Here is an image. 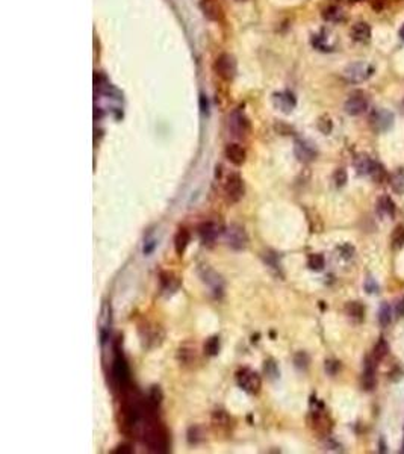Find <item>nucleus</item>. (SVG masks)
I'll list each match as a JSON object with an SVG mask.
<instances>
[{"mask_svg":"<svg viewBox=\"0 0 404 454\" xmlns=\"http://www.w3.org/2000/svg\"><path fill=\"white\" fill-rule=\"evenodd\" d=\"M212 422L218 429H229L230 427V418L224 410H215L212 415Z\"/></svg>","mask_w":404,"mask_h":454,"instance_id":"nucleus-24","label":"nucleus"},{"mask_svg":"<svg viewBox=\"0 0 404 454\" xmlns=\"http://www.w3.org/2000/svg\"><path fill=\"white\" fill-rule=\"evenodd\" d=\"M264 259H265V264L267 265H270L273 270H280V262H279V258H277V254L276 253H273V251H268V253H265V256H264Z\"/></svg>","mask_w":404,"mask_h":454,"instance_id":"nucleus-34","label":"nucleus"},{"mask_svg":"<svg viewBox=\"0 0 404 454\" xmlns=\"http://www.w3.org/2000/svg\"><path fill=\"white\" fill-rule=\"evenodd\" d=\"M391 241H392V245L394 248H401L404 245V226L400 224L394 229L392 232V236H391Z\"/></svg>","mask_w":404,"mask_h":454,"instance_id":"nucleus-30","label":"nucleus"},{"mask_svg":"<svg viewBox=\"0 0 404 454\" xmlns=\"http://www.w3.org/2000/svg\"><path fill=\"white\" fill-rule=\"evenodd\" d=\"M200 441H201V430H200V427H197V425L191 427V429L188 430V442H189L191 445H195V444H198Z\"/></svg>","mask_w":404,"mask_h":454,"instance_id":"nucleus-33","label":"nucleus"},{"mask_svg":"<svg viewBox=\"0 0 404 454\" xmlns=\"http://www.w3.org/2000/svg\"><path fill=\"white\" fill-rule=\"evenodd\" d=\"M391 186L397 194L404 192V168H398L391 176Z\"/></svg>","mask_w":404,"mask_h":454,"instance_id":"nucleus-25","label":"nucleus"},{"mask_svg":"<svg viewBox=\"0 0 404 454\" xmlns=\"http://www.w3.org/2000/svg\"><path fill=\"white\" fill-rule=\"evenodd\" d=\"M127 448H130V447L129 445H120L114 453H132V450H127Z\"/></svg>","mask_w":404,"mask_h":454,"instance_id":"nucleus-45","label":"nucleus"},{"mask_svg":"<svg viewBox=\"0 0 404 454\" xmlns=\"http://www.w3.org/2000/svg\"><path fill=\"white\" fill-rule=\"evenodd\" d=\"M195 359V348H186V347H182L179 350V360L180 363L186 365V363H192Z\"/></svg>","mask_w":404,"mask_h":454,"instance_id":"nucleus-29","label":"nucleus"},{"mask_svg":"<svg viewBox=\"0 0 404 454\" xmlns=\"http://www.w3.org/2000/svg\"><path fill=\"white\" fill-rule=\"evenodd\" d=\"M379 323L382 327H388L392 323V309L386 301L382 303V306L379 309Z\"/></svg>","mask_w":404,"mask_h":454,"instance_id":"nucleus-23","label":"nucleus"},{"mask_svg":"<svg viewBox=\"0 0 404 454\" xmlns=\"http://www.w3.org/2000/svg\"><path fill=\"white\" fill-rule=\"evenodd\" d=\"M112 317H111V306L108 303L103 304L102 307V315H100V320H99V333H100V344L105 345V342L109 339L111 336V321Z\"/></svg>","mask_w":404,"mask_h":454,"instance_id":"nucleus-13","label":"nucleus"},{"mask_svg":"<svg viewBox=\"0 0 404 454\" xmlns=\"http://www.w3.org/2000/svg\"><path fill=\"white\" fill-rule=\"evenodd\" d=\"M365 291L366 292H369V294H374V292H377L379 291V285L376 283V280L374 279H366V282H365Z\"/></svg>","mask_w":404,"mask_h":454,"instance_id":"nucleus-41","label":"nucleus"},{"mask_svg":"<svg viewBox=\"0 0 404 454\" xmlns=\"http://www.w3.org/2000/svg\"><path fill=\"white\" fill-rule=\"evenodd\" d=\"M312 427L320 435H329L332 429V422L323 410L316 409L315 412H312Z\"/></svg>","mask_w":404,"mask_h":454,"instance_id":"nucleus-14","label":"nucleus"},{"mask_svg":"<svg viewBox=\"0 0 404 454\" xmlns=\"http://www.w3.org/2000/svg\"><path fill=\"white\" fill-rule=\"evenodd\" d=\"M161 283H162V288L167 291V289H176L177 288V283L174 280V277L168 273H162L161 274Z\"/></svg>","mask_w":404,"mask_h":454,"instance_id":"nucleus-36","label":"nucleus"},{"mask_svg":"<svg viewBox=\"0 0 404 454\" xmlns=\"http://www.w3.org/2000/svg\"><path fill=\"white\" fill-rule=\"evenodd\" d=\"M274 100L277 108L283 112H291L295 108V97L291 93H279L276 94Z\"/></svg>","mask_w":404,"mask_h":454,"instance_id":"nucleus-21","label":"nucleus"},{"mask_svg":"<svg viewBox=\"0 0 404 454\" xmlns=\"http://www.w3.org/2000/svg\"><path fill=\"white\" fill-rule=\"evenodd\" d=\"M395 314H397V317H398V318H403L404 317V297L398 300V303H397V307H395Z\"/></svg>","mask_w":404,"mask_h":454,"instance_id":"nucleus-42","label":"nucleus"},{"mask_svg":"<svg viewBox=\"0 0 404 454\" xmlns=\"http://www.w3.org/2000/svg\"><path fill=\"white\" fill-rule=\"evenodd\" d=\"M156 245H158L156 241H149V242H146V245H144V254H150V253L156 248Z\"/></svg>","mask_w":404,"mask_h":454,"instance_id":"nucleus-43","label":"nucleus"},{"mask_svg":"<svg viewBox=\"0 0 404 454\" xmlns=\"http://www.w3.org/2000/svg\"><path fill=\"white\" fill-rule=\"evenodd\" d=\"M245 150L239 144H229L226 147V158L233 165H242L245 162Z\"/></svg>","mask_w":404,"mask_h":454,"instance_id":"nucleus-19","label":"nucleus"},{"mask_svg":"<svg viewBox=\"0 0 404 454\" xmlns=\"http://www.w3.org/2000/svg\"><path fill=\"white\" fill-rule=\"evenodd\" d=\"M369 124L377 133L388 132L394 126V114L383 108L374 109L369 115Z\"/></svg>","mask_w":404,"mask_h":454,"instance_id":"nucleus-6","label":"nucleus"},{"mask_svg":"<svg viewBox=\"0 0 404 454\" xmlns=\"http://www.w3.org/2000/svg\"><path fill=\"white\" fill-rule=\"evenodd\" d=\"M191 241V235L186 229H179V232L174 236V250L179 256H182L186 250V247L189 245Z\"/></svg>","mask_w":404,"mask_h":454,"instance_id":"nucleus-20","label":"nucleus"},{"mask_svg":"<svg viewBox=\"0 0 404 454\" xmlns=\"http://www.w3.org/2000/svg\"><path fill=\"white\" fill-rule=\"evenodd\" d=\"M345 312L350 318H353L356 321H362L363 320V315H365V307L359 301H351V303L347 304Z\"/></svg>","mask_w":404,"mask_h":454,"instance_id":"nucleus-22","label":"nucleus"},{"mask_svg":"<svg viewBox=\"0 0 404 454\" xmlns=\"http://www.w3.org/2000/svg\"><path fill=\"white\" fill-rule=\"evenodd\" d=\"M200 106H201V112H208V100L205 99V96H201L200 99Z\"/></svg>","mask_w":404,"mask_h":454,"instance_id":"nucleus-44","label":"nucleus"},{"mask_svg":"<svg viewBox=\"0 0 404 454\" xmlns=\"http://www.w3.org/2000/svg\"><path fill=\"white\" fill-rule=\"evenodd\" d=\"M220 233V227L217 226L214 221H205L198 226V235H200V239L203 244L206 245H211L214 244V241L217 239Z\"/></svg>","mask_w":404,"mask_h":454,"instance_id":"nucleus-15","label":"nucleus"},{"mask_svg":"<svg viewBox=\"0 0 404 454\" xmlns=\"http://www.w3.org/2000/svg\"><path fill=\"white\" fill-rule=\"evenodd\" d=\"M239 2H242V0H239Z\"/></svg>","mask_w":404,"mask_h":454,"instance_id":"nucleus-48","label":"nucleus"},{"mask_svg":"<svg viewBox=\"0 0 404 454\" xmlns=\"http://www.w3.org/2000/svg\"><path fill=\"white\" fill-rule=\"evenodd\" d=\"M294 153H295L297 159H298L300 162H304V164H309V162H312V161L316 158V150L313 149L312 144H309V143L304 141V139H298V141H295Z\"/></svg>","mask_w":404,"mask_h":454,"instance_id":"nucleus-12","label":"nucleus"},{"mask_svg":"<svg viewBox=\"0 0 404 454\" xmlns=\"http://www.w3.org/2000/svg\"><path fill=\"white\" fill-rule=\"evenodd\" d=\"M248 129H250V124H248V120L244 114L241 111H235V112L230 114L229 117V132H230L233 136H245L248 133Z\"/></svg>","mask_w":404,"mask_h":454,"instance_id":"nucleus-11","label":"nucleus"},{"mask_svg":"<svg viewBox=\"0 0 404 454\" xmlns=\"http://www.w3.org/2000/svg\"><path fill=\"white\" fill-rule=\"evenodd\" d=\"M371 26L365 21H359L356 23L351 31H350V35H351V40L356 41V43H368L371 40Z\"/></svg>","mask_w":404,"mask_h":454,"instance_id":"nucleus-16","label":"nucleus"},{"mask_svg":"<svg viewBox=\"0 0 404 454\" xmlns=\"http://www.w3.org/2000/svg\"><path fill=\"white\" fill-rule=\"evenodd\" d=\"M376 368L377 360L374 356H366L363 363V374H362V388L365 391H372L376 388Z\"/></svg>","mask_w":404,"mask_h":454,"instance_id":"nucleus-9","label":"nucleus"},{"mask_svg":"<svg viewBox=\"0 0 404 454\" xmlns=\"http://www.w3.org/2000/svg\"><path fill=\"white\" fill-rule=\"evenodd\" d=\"M236 383L238 386L245 391L250 395H256L261 392L262 388V379L257 373L248 370V368H242L236 373Z\"/></svg>","mask_w":404,"mask_h":454,"instance_id":"nucleus-2","label":"nucleus"},{"mask_svg":"<svg viewBox=\"0 0 404 454\" xmlns=\"http://www.w3.org/2000/svg\"><path fill=\"white\" fill-rule=\"evenodd\" d=\"M374 73V67L368 62H353L342 71V77L348 83H362L368 80Z\"/></svg>","mask_w":404,"mask_h":454,"instance_id":"nucleus-3","label":"nucleus"},{"mask_svg":"<svg viewBox=\"0 0 404 454\" xmlns=\"http://www.w3.org/2000/svg\"><path fill=\"white\" fill-rule=\"evenodd\" d=\"M162 398H164V394H162L161 388H159V386H152V389H150V394H149V398H147V400H149V401H150L153 406L159 407V404H161Z\"/></svg>","mask_w":404,"mask_h":454,"instance_id":"nucleus-32","label":"nucleus"},{"mask_svg":"<svg viewBox=\"0 0 404 454\" xmlns=\"http://www.w3.org/2000/svg\"><path fill=\"white\" fill-rule=\"evenodd\" d=\"M224 192L229 198L230 203H236L242 198L244 195V182L241 179V176L238 173L229 174V177L226 179L224 183Z\"/></svg>","mask_w":404,"mask_h":454,"instance_id":"nucleus-8","label":"nucleus"},{"mask_svg":"<svg viewBox=\"0 0 404 454\" xmlns=\"http://www.w3.org/2000/svg\"><path fill=\"white\" fill-rule=\"evenodd\" d=\"M309 356L304 353V351H298L295 356H294V363L298 370H306L309 366Z\"/></svg>","mask_w":404,"mask_h":454,"instance_id":"nucleus-31","label":"nucleus"},{"mask_svg":"<svg viewBox=\"0 0 404 454\" xmlns=\"http://www.w3.org/2000/svg\"><path fill=\"white\" fill-rule=\"evenodd\" d=\"M341 370V362L338 360H326V373L329 376H336Z\"/></svg>","mask_w":404,"mask_h":454,"instance_id":"nucleus-38","label":"nucleus"},{"mask_svg":"<svg viewBox=\"0 0 404 454\" xmlns=\"http://www.w3.org/2000/svg\"><path fill=\"white\" fill-rule=\"evenodd\" d=\"M388 353H389V345H388V342L383 339V338H380V339L377 340L374 350H372V356H374V359H376L377 362H380V360H383V359L388 356Z\"/></svg>","mask_w":404,"mask_h":454,"instance_id":"nucleus-27","label":"nucleus"},{"mask_svg":"<svg viewBox=\"0 0 404 454\" xmlns=\"http://www.w3.org/2000/svg\"><path fill=\"white\" fill-rule=\"evenodd\" d=\"M111 374H112L114 386L120 389L121 394L130 389V370L123 354V350L120 348V340H116L114 344V359H112Z\"/></svg>","mask_w":404,"mask_h":454,"instance_id":"nucleus-1","label":"nucleus"},{"mask_svg":"<svg viewBox=\"0 0 404 454\" xmlns=\"http://www.w3.org/2000/svg\"><path fill=\"white\" fill-rule=\"evenodd\" d=\"M215 71L220 77H223L226 80L233 79V76L236 73V62H235L233 56L227 55V53L220 55L215 61Z\"/></svg>","mask_w":404,"mask_h":454,"instance_id":"nucleus-10","label":"nucleus"},{"mask_svg":"<svg viewBox=\"0 0 404 454\" xmlns=\"http://www.w3.org/2000/svg\"><path fill=\"white\" fill-rule=\"evenodd\" d=\"M368 108H369L368 97L362 91H354L353 94H350V97L347 99L345 105H344L345 112L351 117H359V115L365 114L368 111Z\"/></svg>","mask_w":404,"mask_h":454,"instance_id":"nucleus-5","label":"nucleus"},{"mask_svg":"<svg viewBox=\"0 0 404 454\" xmlns=\"http://www.w3.org/2000/svg\"><path fill=\"white\" fill-rule=\"evenodd\" d=\"M324 17L327 18V20H330V21H338V20H341L342 18V12H341V9H338V8H329V9H326V12H324Z\"/></svg>","mask_w":404,"mask_h":454,"instance_id":"nucleus-37","label":"nucleus"},{"mask_svg":"<svg viewBox=\"0 0 404 454\" xmlns=\"http://www.w3.org/2000/svg\"><path fill=\"white\" fill-rule=\"evenodd\" d=\"M400 111H401V114L404 115V99L400 102Z\"/></svg>","mask_w":404,"mask_h":454,"instance_id":"nucleus-46","label":"nucleus"},{"mask_svg":"<svg viewBox=\"0 0 404 454\" xmlns=\"http://www.w3.org/2000/svg\"><path fill=\"white\" fill-rule=\"evenodd\" d=\"M333 180H335V185H336L338 188L344 186L347 183V180H348V174H347V171L344 170V168H338V170L335 171V174H333Z\"/></svg>","mask_w":404,"mask_h":454,"instance_id":"nucleus-35","label":"nucleus"},{"mask_svg":"<svg viewBox=\"0 0 404 454\" xmlns=\"http://www.w3.org/2000/svg\"><path fill=\"white\" fill-rule=\"evenodd\" d=\"M226 241L233 250H244L248 245V236L244 227L239 224H230L226 230Z\"/></svg>","mask_w":404,"mask_h":454,"instance_id":"nucleus-7","label":"nucleus"},{"mask_svg":"<svg viewBox=\"0 0 404 454\" xmlns=\"http://www.w3.org/2000/svg\"><path fill=\"white\" fill-rule=\"evenodd\" d=\"M395 203L394 200L389 197V195H382L377 202V212L383 217H389V218H394L395 217Z\"/></svg>","mask_w":404,"mask_h":454,"instance_id":"nucleus-18","label":"nucleus"},{"mask_svg":"<svg viewBox=\"0 0 404 454\" xmlns=\"http://www.w3.org/2000/svg\"><path fill=\"white\" fill-rule=\"evenodd\" d=\"M356 168L359 171V174H365V176H371L374 177L377 182H382L386 177V171L385 168L374 159H371L369 156H359L354 162Z\"/></svg>","mask_w":404,"mask_h":454,"instance_id":"nucleus-4","label":"nucleus"},{"mask_svg":"<svg viewBox=\"0 0 404 454\" xmlns=\"http://www.w3.org/2000/svg\"><path fill=\"white\" fill-rule=\"evenodd\" d=\"M400 38H401V40L404 41V26L401 27V29H400Z\"/></svg>","mask_w":404,"mask_h":454,"instance_id":"nucleus-47","label":"nucleus"},{"mask_svg":"<svg viewBox=\"0 0 404 454\" xmlns=\"http://www.w3.org/2000/svg\"><path fill=\"white\" fill-rule=\"evenodd\" d=\"M265 373L270 374V377H279V370H277V365L274 363V360H267L265 362Z\"/></svg>","mask_w":404,"mask_h":454,"instance_id":"nucleus-39","label":"nucleus"},{"mask_svg":"<svg viewBox=\"0 0 404 454\" xmlns=\"http://www.w3.org/2000/svg\"><path fill=\"white\" fill-rule=\"evenodd\" d=\"M339 253H341V258L350 259V258H353V254H354V248H353L350 244H344L342 247H339Z\"/></svg>","mask_w":404,"mask_h":454,"instance_id":"nucleus-40","label":"nucleus"},{"mask_svg":"<svg viewBox=\"0 0 404 454\" xmlns=\"http://www.w3.org/2000/svg\"><path fill=\"white\" fill-rule=\"evenodd\" d=\"M203 271H205V273H201L203 282L208 283L211 288H212V291L215 292L217 297L221 295V294H223V280H221V277H220L215 271H212V270H209V268H205Z\"/></svg>","mask_w":404,"mask_h":454,"instance_id":"nucleus-17","label":"nucleus"},{"mask_svg":"<svg viewBox=\"0 0 404 454\" xmlns=\"http://www.w3.org/2000/svg\"><path fill=\"white\" fill-rule=\"evenodd\" d=\"M307 267L312 270V271H323L324 267H326V259L323 254L320 253H313L307 258Z\"/></svg>","mask_w":404,"mask_h":454,"instance_id":"nucleus-26","label":"nucleus"},{"mask_svg":"<svg viewBox=\"0 0 404 454\" xmlns=\"http://www.w3.org/2000/svg\"><path fill=\"white\" fill-rule=\"evenodd\" d=\"M205 353L208 356H217L220 353V338L212 336L205 342Z\"/></svg>","mask_w":404,"mask_h":454,"instance_id":"nucleus-28","label":"nucleus"}]
</instances>
